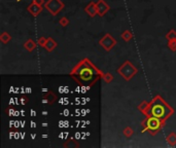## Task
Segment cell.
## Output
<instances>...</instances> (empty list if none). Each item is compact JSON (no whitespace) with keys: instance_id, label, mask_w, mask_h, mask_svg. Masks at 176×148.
I'll return each mask as SVG.
<instances>
[{"instance_id":"6da1fadb","label":"cell","mask_w":176,"mask_h":148,"mask_svg":"<svg viewBox=\"0 0 176 148\" xmlns=\"http://www.w3.org/2000/svg\"><path fill=\"white\" fill-rule=\"evenodd\" d=\"M71 75L74 79L77 80V82L82 83H82L93 84L101 76V72L85 60L75 67Z\"/></svg>"},{"instance_id":"4fadbf2b","label":"cell","mask_w":176,"mask_h":148,"mask_svg":"<svg viewBox=\"0 0 176 148\" xmlns=\"http://www.w3.org/2000/svg\"><path fill=\"white\" fill-rule=\"evenodd\" d=\"M36 2H37L38 4H41V3L43 2V0H36Z\"/></svg>"},{"instance_id":"7a4b0ae2","label":"cell","mask_w":176,"mask_h":148,"mask_svg":"<svg viewBox=\"0 0 176 148\" xmlns=\"http://www.w3.org/2000/svg\"><path fill=\"white\" fill-rule=\"evenodd\" d=\"M145 113H146L147 115H149V116L157 117V118L163 120V119H166L167 117L172 113V110H171V108L169 107L160 97H157V98L148 105Z\"/></svg>"},{"instance_id":"7c38bea8","label":"cell","mask_w":176,"mask_h":148,"mask_svg":"<svg viewBox=\"0 0 176 148\" xmlns=\"http://www.w3.org/2000/svg\"><path fill=\"white\" fill-rule=\"evenodd\" d=\"M123 39H125V40H129L130 38L132 37V35L130 34V32H128V31H126L125 33H123Z\"/></svg>"},{"instance_id":"5b68a950","label":"cell","mask_w":176,"mask_h":148,"mask_svg":"<svg viewBox=\"0 0 176 148\" xmlns=\"http://www.w3.org/2000/svg\"><path fill=\"white\" fill-rule=\"evenodd\" d=\"M62 7H63V4L60 2V0H50L46 3V8L52 11V13H54V15L59 13Z\"/></svg>"},{"instance_id":"9c48e42d","label":"cell","mask_w":176,"mask_h":148,"mask_svg":"<svg viewBox=\"0 0 176 148\" xmlns=\"http://www.w3.org/2000/svg\"><path fill=\"white\" fill-rule=\"evenodd\" d=\"M45 47L48 48V50H50H50H52L53 48L55 47L56 43H55V41L53 40V39H48V40L46 41V43H45Z\"/></svg>"},{"instance_id":"8992f818","label":"cell","mask_w":176,"mask_h":148,"mask_svg":"<svg viewBox=\"0 0 176 148\" xmlns=\"http://www.w3.org/2000/svg\"><path fill=\"white\" fill-rule=\"evenodd\" d=\"M100 43H101V45H103L104 46V48L105 50H110L111 47L113 46V44H114V40H113L112 38L109 36V35H105L104 36V38H102L101 39V41H100Z\"/></svg>"},{"instance_id":"277c9868","label":"cell","mask_w":176,"mask_h":148,"mask_svg":"<svg viewBox=\"0 0 176 148\" xmlns=\"http://www.w3.org/2000/svg\"><path fill=\"white\" fill-rule=\"evenodd\" d=\"M146 127L150 132H156L161 128V119L150 116L146 120Z\"/></svg>"},{"instance_id":"30bf717a","label":"cell","mask_w":176,"mask_h":148,"mask_svg":"<svg viewBox=\"0 0 176 148\" xmlns=\"http://www.w3.org/2000/svg\"><path fill=\"white\" fill-rule=\"evenodd\" d=\"M85 10H87L91 16H94L95 13H96V9H95V4L94 3L90 4V5L88 6L87 8H85Z\"/></svg>"},{"instance_id":"8fae6325","label":"cell","mask_w":176,"mask_h":148,"mask_svg":"<svg viewBox=\"0 0 176 148\" xmlns=\"http://www.w3.org/2000/svg\"><path fill=\"white\" fill-rule=\"evenodd\" d=\"M25 47L27 48L28 50H29V52H31L32 50H33L34 47H35V44H34V42L32 40H29L28 41V42L26 43V44H25Z\"/></svg>"},{"instance_id":"52a82bcc","label":"cell","mask_w":176,"mask_h":148,"mask_svg":"<svg viewBox=\"0 0 176 148\" xmlns=\"http://www.w3.org/2000/svg\"><path fill=\"white\" fill-rule=\"evenodd\" d=\"M97 10H98V13H99V15H100V16H103L104 13L108 10V6L106 5L105 3H104L103 0H100V1H99L98 8H97Z\"/></svg>"},{"instance_id":"3957f363","label":"cell","mask_w":176,"mask_h":148,"mask_svg":"<svg viewBox=\"0 0 176 148\" xmlns=\"http://www.w3.org/2000/svg\"><path fill=\"white\" fill-rule=\"evenodd\" d=\"M119 72L122 74L123 77H125L126 79H130L132 76H134V74L137 72V70H136V68L133 65H131L129 62H127L126 64L123 65L119 69Z\"/></svg>"},{"instance_id":"ba28073f","label":"cell","mask_w":176,"mask_h":148,"mask_svg":"<svg viewBox=\"0 0 176 148\" xmlns=\"http://www.w3.org/2000/svg\"><path fill=\"white\" fill-rule=\"evenodd\" d=\"M28 10H29L33 16H36L37 13H38L39 11L41 10V8H40V6H39L37 3H33L32 5H30L29 7H28Z\"/></svg>"}]
</instances>
